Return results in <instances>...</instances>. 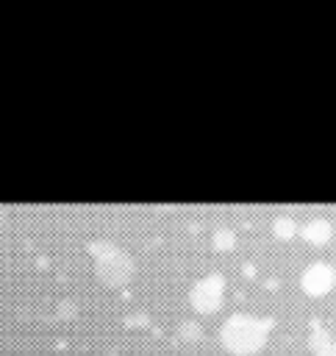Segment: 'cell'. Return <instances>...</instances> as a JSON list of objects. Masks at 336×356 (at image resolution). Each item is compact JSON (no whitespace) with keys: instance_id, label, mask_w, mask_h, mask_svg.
<instances>
[{"instance_id":"1","label":"cell","mask_w":336,"mask_h":356,"mask_svg":"<svg viewBox=\"0 0 336 356\" xmlns=\"http://www.w3.org/2000/svg\"><path fill=\"white\" fill-rule=\"evenodd\" d=\"M222 342L228 350L239 356H250L267 342V323H258L247 314H233L222 325Z\"/></svg>"},{"instance_id":"2","label":"cell","mask_w":336,"mask_h":356,"mask_svg":"<svg viewBox=\"0 0 336 356\" xmlns=\"http://www.w3.org/2000/svg\"><path fill=\"white\" fill-rule=\"evenodd\" d=\"M92 256L97 259V278L108 286H122L133 275V259L122 253L114 242H92Z\"/></svg>"},{"instance_id":"3","label":"cell","mask_w":336,"mask_h":356,"mask_svg":"<svg viewBox=\"0 0 336 356\" xmlns=\"http://www.w3.org/2000/svg\"><path fill=\"white\" fill-rule=\"evenodd\" d=\"M222 286L225 278L222 275H205L192 286V306L200 314H214L222 306Z\"/></svg>"},{"instance_id":"4","label":"cell","mask_w":336,"mask_h":356,"mask_svg":"<svg viewBox=\"0 0 336 356\" xmlns=\"http://www.w3.org/2000/svg\"><path fill=\"white\" fill-rule=\"evenodd\" d=\"M333 286V270L328 264H311L303 273V289L311 295H325Z\"/></svg>"},{"instance_id":"5","label":"cell","mask_w":336,"mask_h":356,"mask_svg":"<svg viewBox=\"0 0 336 356\" xmlns=\"http://www.w3.org/2000/svg\"><path fill=\"white\" fill-rule=\"evenodd\" d=\"M330 231H333V228H330L328 220H311V222L303 228L305 239H308V242H317V245L325 242V239H330Z\"/></svg>"},{"instance_id":"6","label":"cell","mask_w":336,"mask_h":356,"mask_svg":"<svg viewBox=\"0 0 336 356\" xmlns=\"http://www.w3.org/2000/svg\"><path fill=\"white\" fill-rule=\"evenodd\" d=\"M178 334H180V339H186V342H197V339L203 337V325H197L194 320H183L180 328H178Z\"/></svg>"},{"instance_id":"7","label":"cell","mask_w":336,"mask_h":356,"mask_svg":"<svg viewBox=\"0 0 336 356\" xmlns=\"http://www.w3.org/2000/svg\"><path fill=\"white\" fill-rule=\"evenodd\" d=\"M214 242H217V248H222V250H230V248H233V234H230L228 228H219V231L214 234Z\"/></svg>"},{"instance_id":"8","label":"cell","mask_w":336,"mask_h":356,"mask_svg":"<svg viewBox=\"0 0 336 356\" xmlns=\"http://www.w3.org/2000/svg\"><path fill=\"white\" fill-rule=\"evenodd\" d=\"M275 234H278V236H292V234H294V222H292L289 217H280L278 225H275Z\"/></svg>"},{"instance_id":"9","label":"cell","mask_w":336,"mask_h":356,"mask_svg":"<svg viewBox=\"0 0 336 356\" xmlns=\"http://www.w3.org/2000/svg\"><path fill=\"white\" fill-rule=\"evenodd\" d=\"M58 317H75V303H69V300L61 303L58 306Z\"/></svg>"},{"instance_id":"10","label":"cell","mask_w":336,"mask_h":356,"mask_svg":"<svg viewBox=\"0 0 336 356\" xmlns=\"http://www.w3.org/2000/svg\"><path fill=\"white\" fill-rule=\"evenodd\" d=\"M3 220H6V209L0 206V225H3Z\"/></svg>"}]
</instances>
